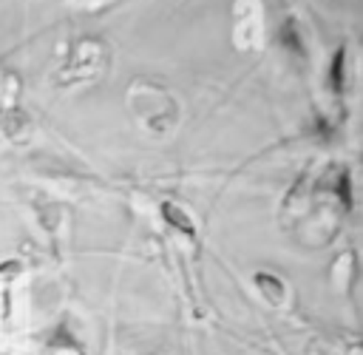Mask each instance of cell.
Returning <instances> with one entry per match:
<instances>
[{
	"mask_svg": "<svg viewBox=\"0 0 363 355\" xmlns=\"http://www.w3.org/2000/svg\"><path fill=\"white\" fill-rule=\"evenodd\" d=\"M162 213H164V219L173 224V227H179V230H184L187 236L193 233V224H190V219H187V213L184 210H179L176 204H170V202H164L162 204Z\"/></svg>",
	"mask_w": 363,
	"mask_h": 355,
	"instance_id": "cell-5",
	"label": "cell"
},
{
	"mask_svg": "<svg viewBox=\"0 0 363 355\" xmlns=\"http://www.w3.org/2000/svg\"><path fill=\"white\" fill-rule=\"evenodd\" d=\"M105 65V48L96 40H82L79 45L71 48V57L62 68V80L65 82H82L99 74V68Z\"/></svg>",
	"mask_w": 363,
	"mask_h": 355,
	"instance_id": "cell-3",
	"label": "cell"
},
{
	"mask_svg": "<svg viewBox=\"0 0 363 355\" xmlns=\"http://www.w3.org/2000/svg\"><path fill=\"white\" fill-rule=\"evenodd\" d=\"M128 99H130V108L136 111V116L153 131H162L176 119L173 99L167 97L164 88H159L153 82H133L128 91Z\"/></svg>",
	"mask_w": 363,
	"mask_h": 355,
	"instance_id": "cell-1",
	"label": "cell"
},
{
	"mask_svg": "<svg viewBox=\"0 0 363 355\" xmlns=\"http://www.w3.org/2000/svg\"><path fill=\"white\" fill-rule=\"evenodd\" d=\"M264 37V11L258 0H235L233 6V40L238 48H255Z\"/></svg>",
	"mask_w": 363,
	"mask_h": 355,
	"instance_id": "cell-2",
	"label": "cell"
},
{
	"mask_svg": "<svg viewBox=\"0 0 363 355\" xmlns=\"http://www.w3.org/2000/svg\"><path fill=\"white\" fill-rule=\"evenodd\" d=\"M255 284L261 287V293H264L269 301H281V295H284L281 278H275V275H269V273H258V275H255Z\"/></svg>",
	"mask_w": 363,
	"mask_h": 355,
	"instance_id": "cell-4",
	"label": "cell"
},
{
	"mask_svg": "<svg viewBox=\"0 0 363 355\" xmlns=\"http://www.w3.org/2000/svg\"><path fill=\"white\" fill-rule=\"evenodd\" d=\"M74 9H79V11H99V9H105L108 3H113V0H68Z\"/></svg>",
	"mask_w": 363,
	"mask_h": 355,
	"instance_id": "cell-6",
	"label": "cell"
}]
</instances>
